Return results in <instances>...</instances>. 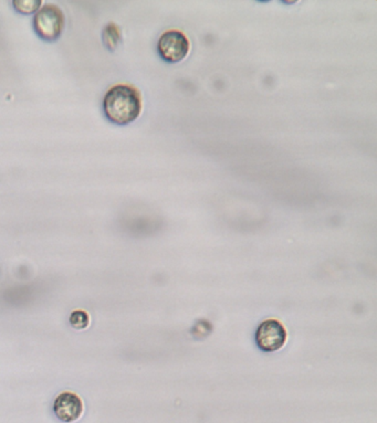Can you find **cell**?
Masks as SVG:
<instances>
[{"instance_id": "obj_1", "label": "cell", "mask_w": 377, "mask_h": 423, "mask_svg": "<svg viewBox=\"0 0 377 423\" xmlns=\"http://www.w3.org/2000/svg\"><path fill=\"white\" fill-rule=\"evenodd\" d=\"M103 111L105 117L115 125H128L142 112L141 94L128 84L112 86L103 99Z\"/></svg>"}, {"instance_id": "obj_2", "label": "cell", "mask_w": 377, "mask_h": 423, "mask_svg": "<svg viewBox=\"0 0 377 423\" xmlns=\"http://www.w3.org/2000/svg\"><path fill=\"white\" fill-rule=\"evenodd\" d=\"M65 17L62 10L56 5L48 3L36 12L34 29L40 39L52 43L59 39L65 30Z\"/></svg>"}, {"instance_id": "obj_3", "label": "cell", "mask_w": 377, "mask_h": 423, "mask_svg": "<svg viewBox=\"0 0 377 423\" xmlns=\"http://www.w3.org/2000/svg\"><path fill=\"white\" fill-rule=\"evenodd\" d=\"M157 51L166 62L179 63L183 61L190 52V41L183 32L170 30L159 38Z\"/></svg>"}, {"instance_id": "obj_4", "label": "cell", "mask_w": 377, "mask_h": 423, "mask_svg": "<svg viewBox=\"0 0 377 423\" xmlns=\"http://www.w3.org/2000/svg\"><path fill=\"white\" fill-rule=\"evenodd\" d=\"M286 341V328L277 319L262 322L255 333L257 345L264 352H273L280 350Z\"/></svg>"}, {"instance_id": "obj_5", "label": "cell", "mask_w": 377, "mask_h": 423, "mask_svg": "<svg viewBox=\"0 0 377 423\" xmlns=\"http://www.w3.org/2000/svg\"><path fill=\"white\" fill-rule=\"evenodd\" d=\"M83 411H84V404L82 399L74 392H62L54 400V415L62 422H76L82 417Z\"/></svg>"}, {"instance_id": "obj_6", "label": "cell", "mask_w": 377, "mask_h": 423, "mask_svg": "<svg viewBox=\"0 0 377 423\" xmlns=\"http://www.w3.org/2000/svg\"><path fill=\"white\" fill-rule=\"evenodd\" d=\"M102 40L105 48L110 51H114L117 49L119 41H121V32H119V29L117 28L115 23H110L105 26V28L103 29Z\"/></svg>"}, {"instance_id": "obj_7", "label": "cell", "mask_w": 377, "mask_h": 423, "mask_svg": "<svg viewBox=\"0 0 377 423\" xmlns=\"http://www.w3.org/2000/svg\"><path fill=\"white\" fill-rule=\"evenodd\" d=\"M41 0H14L12 6L18 12L23 14H32L41 8Z\"/></svg>"}, {"instance_id": "obj_8", "label": "cell", "mask_w": 377, "mask_h": 423, "mask_svg": "<svg viewBox=\"0 0 377 423\" xmlns=\"http://www.w3.org/2000/svg\"><path fill=\"white\" fill-rule=\"evenodd\" d=\"M70 323L76 330H84L90 323V317L84 311H74L70 316Z\"/></svg>"}]
</instances>
